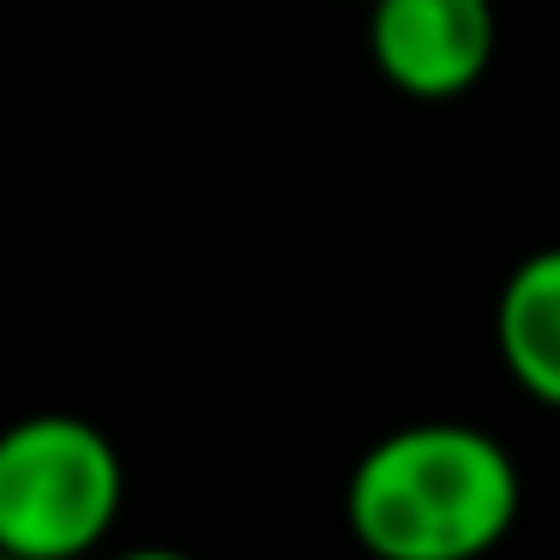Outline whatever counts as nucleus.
Listing matches in <instances>:
<instances>
[{
	"label": "nucleus",
	"instance_id": "7ed1b4c3",
	"mask_svg": "<svg viewBox=\"0 0 560 560\" xmlns=\"http://www.w3.org/2000/svg\"><path fill=\"white\" fill-rule=\"evenodd\" d=\"M368 55L416 103L464 97L494 61V0H368Z\"/></svg>",
	"mask_w": 560,
	"mask_h": 560
},
{
	"label": "nucleus",
	"instance_id": "423d86ee",
	"mask_svg": "<svg viewBox=\"0 0 560 560\" xmlns=\"http://www.w3.org/2000/svg\"><path fill=\"white\" fill-rule=\"evenodd\" d=\"M0 560H19V555H7V548H0Z\"/></svg>",
	"mask_w": 560,
	"mask_h": 560
},
{
	"label": "nucleus",
	"instance_id": "f257e3e1",
	"mask_svg": "<svg viewBox=\"0 0 560 560\" xmlns=\"http://www.w3.org/2000/svg\"><path fill=\"white\" fill-rule=\"evenodd\" d=\"M524 506L518 458L476 422L380 434L343 482V524L374 560H482Z\"/></svg>",
	"mask_w": 560,
	"mask_h": 560
},
{
	"label": "nucleus",
	"instance_id": "f03ea898",
	"mask_svg": "<svg viewBox=\"0 0 560 560\" xmlns=\"http://www.w3.org/2000/svg\"><path fill=\"white\" fill-rule=\"evenodd\" d=\"M127 506V464L97 422L37 410L0 428V548L19 560H85Z\"/></svg>",
	"mask_w": 560,
	"mask_h": 560
},
{
	"label": "nucleus",
	"instance_id": "39448f33",
	"mask_svg": "<svg viewBox=\"0 0 560 560\" xmlns=\"http://www.w3.org/2000/svg\"><path fill=\"white\" fill-rule=\"evenodd\" d=\"M109 560H194L182 548H127V555H109Z\"/></svg>",
	"mask_w": 560,
	"mask_h": 560
},
{
	"label": "nucleus",
	"instance_id": "20e7f679",
	"mask_svg": "<svg viewBox=\"0 0 560 560\" xmlns=\"http://www.w3.org/2000/svg\"><path fill=\"white\" fill-rule=\"evenodd\" d=\"M494 350L524 398L560 410V247H536L506 271L494 302Z\"/></svg>",
	"mask_w": 560,
	"mask_h": 560
}]
</instances>
